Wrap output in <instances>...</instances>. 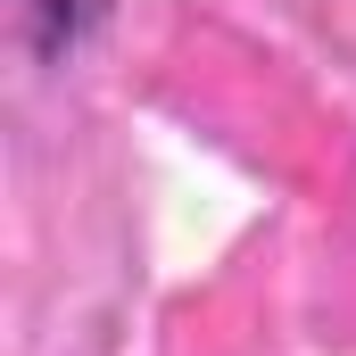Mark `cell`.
Returning a JSON list of instances; mask_svg holds the SVG:
<instances>
[{
    "label": "cell",
    "mask_w": 356,
    "mask_h": 356,
    "mask_svg": "<svg viewBox=\"0 0 356 356\" xmlns=\"http://www.w3.org/2000/svg\"><path fill=\"white\" fill-rule=\"evenodd\" d=\"M99 17H108V0H17V33L42 58H75L99 33Z\"/></svg>",
    "instance_id": "cell-1"
}]
</instances>
